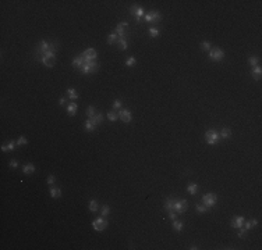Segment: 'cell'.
<instances>
[{
	"mask_svg": "<svg viewBox=\"0 0 262 250\" xmlns=\"http://www.w3.org/2000/svg\"><path fill=\"white\" fill-rule=\"evenodd\" d=\"M98 70H99V64L96 61H85L82 64V67L80 68V71L82 74H93L96 72Z\"/></svg>",
	"mask_w": 262,
	"mask_h": 250,
	"instance_id": "1",
	"label": "cell"
},
{
	"mask_svg": "<svg viewBox=\"0 0 262 250\" xmlns=\"http://www.w3.org/2000/svg\"><path fill=\"white\" fill-rule=\"evenodd\" d=\"M220 139V135H219V132L215 131V129H209V131L205 132V141H207L208 145H216L217 142Z\"/></svg>",
	"mask_w": 262,
	"mask_h": 250,
	"instance_id": "2",
	"label": "cell"
},
{
	"mask_svg": "<svg viewBox=\"0 0 262 250\" xmlns=\"http://www.w3.org/2000/svg\"><path fill=\"white\" fill-rule=\"evenodd\" d=\"M188 209V201L184 199H174V203H173V210H174L177 214H183L187 211Z\"/></svg>",
	"mask_w": 262,
	"mask_h": 250,
	"instance_id": "3",
	"label": "cell"
},
{
	"mask_svg": "<svg viewBox=\"0 0 262 250\" xmlns=\"http://www.w3.org/2000/svg\"><path fill=\"white\" fill-rule=\"evenodd\" d=\"M223 57H225V51L222 49H219V47H212L209 50V59L212 61H216V63L217 61H222Z\"/></svg>",
	"mask_w": 262,
	"mask_h": 250,
	"instance_id": "4",
	"label": "cell"
},
{
	"mask_svg": "<svg viewBox=\"0 0 262 250\" xmlns=\"http://www.w3.org/2000/svg\"><path fill=\"white\" fill-rule=\"evenodd\" d=\"M216 200H217V196L215 193H207V195L202 196V203L204 206H207L208 209H211L213 206L216 204Z\"/></svg>",
	"mask_w": 262,
	"mask_h": 250,
	"instance_id": "5",
	"label": "cell"
},
{
	"mask_svg": "<svg viewBox=\"0 0 262 250\" xmlns=\"http://www.w3.org/2000/svg\"><path fill=\"white\" fill-rule=\"evenodd\" d=\"M130 13L135 17V21H137V22H139V21L145 17V10H144L142 7H138V6H131Z\"/></svg>",
	"mask_w": 262,
	"mask_h": 250,
	"instance_id": "6",
	"label": "cell"
},
{
	"mask_svg": "<svg viewBox=\"0 0 262 250\" xmlns=\"http://www.w3.org/2000/svg\"><path fill=\"white\" fill-rule=\"evenodd\" d=\"M92 227H93L95 231H103V229H106V227H107V221L105 220L103 215H102V217H98L96 220H93Z\"/></svg>",
	"mask_w": 262,
	"mask_h": 250,
	"instance_id": "7",
	"label": "cell"
},
{
	"mask_svg": "<svg viewBox=\"0 0 262 250\" xmlns=\"http://www.w3.org/2000/svg\"><path fill=\"white\" fill-rule=\"evenodd\" d=\"M161 14H159V11H149L148 14H145V17H144V20L147 21V22H149V24H156V22H159L161 21Z\"/></svg>",
	"mask_w": 262,
	"mask_h": 250,
	"instance_id": "8",
	"label": "cell"
},
{
	"mask_svg": "<svg viewBox=\"0 0 262 250\" xmlns=\"http://www.w3.org/2000/svg\"><path fill=\"white\" fill-rule=\"evenodd\" d=\"M81 54H82V57L87 60V61H96V59H98L96 50L92 49V47H89V49H87L85 51H82Z\"/></svg>",
	"mask_w": 262,
	"mask_h": 250,
	"instance_id": "9",
	"label": "cell"
},
{
	"mask_svg": "<svg viewBox=\"0 0 262 250\" xmlns=\"http://www.w3.org/2000/svg\"><path fill=\"white\" fill-rule=\"evenodd\" d=\"M119 118L123 121V122H130L131 120H133V114H131V111L127 109H123V110H120L119 111Z\"/></svg>",
	"mask_w": 262,
	"mask_h": 250,
	"instance_id": "10",
	"label": "cell"
},
{
	"mask_svg": "<svg viewBox=\"0 0 262 250\" xmlns=\"http://www.w3.org/2000/svg\"><path fill=\"white\" fill-rule=\"evenodd\" d=\"M128 28V22H120L115 29V33L119 38H126V29Z\"/></svg>",
	"mask_w": 262,
	"mask_h": 250,
	"instance_id": "11",
	"label": "cell"
},
{
	"mask_svg": "<svg viewBox=\"0 0 262 250\" xmlns=\"http://www.w3.org/2000/svg\"><path fill=\"white\" fill-rule=\"evenodd\" d=\"M41 61L46 67H53L56 64V56H42Z\"/></svg>",
	"mask_w": 262,
	"mask_h": 250,
	"instance_id": "12",
	"label": "cell"
},
{
	"mask_svg": "<svg viewBox=\"0 0 262 250\" xmlns=\"http://www.w3.org/2000/svg\"><path fill=\"white\" fill-rule=\"evenodd\" d=\"M85 61H87V60L82 57V54L77 56V57H74V60H73V67H74V68H78L80 70L81 67H82V64L85 63Z\"/></svg>",
	"mask_w": 262,
	"mask_h": 250,
	"instance_id": "13",
	"label": "cell"
},
{
	"mask_svg": "<svg viewBox=\"0 0 262 250\" xmlns=\"http://www.w3.org/2000/svg\"><path fill=\"white\" fill-rule=\"evenodd\" d=\"M244 217H240V215H237V217H234V218L231 220V227L233 228H241L243 227V224H244Z\"/></svg>",
	"mask_w": 262,
	"mask_h": 250,
	"instance_id": "14",
	"label": "cell"
},
{
	"mask_svg": "<svg viewBox=\"0 0 262 250\" xmlns=\"http://www.w3.org/2000/svg\"><path fill=\"white\" fill-rule=\"evenodd\" d=\"M96 127H98V125H95V124H93V121H92L91 118H88L87 121L84 122V128H85V131H87V132L95 131V129H96Z\"/></svg>",
	"mask_w": 262,
	"mask_h": 250,
	"instance_id": "15",
	"label": "cell"
},
{
	"mask_svg": "<svg viewBox=\"0 0 262 250\" xmlns=\"http://www.w3.org/2000/svg\"><path fill=\"white\" fill-rule=\"evenodd\" d=\"M253 77L255 81H259L261 79V74H262V68H261V65H255V67H253Z\"/></svg>",
	"mask_w": 262,
	"mask_h": 250,
	"instance_id": "16",
	"label": "cell"
},
{
	"mask_svg": "<svg viewBox=\"0 0 262 250\" xmlns=\"http://www.w3.org/2000/svg\"><path fill=\"white\" fill-rule=\"evenodd\" d=\"M23 172L25 174V175H31V174H34L35 172V165L31 164V163L25 164V165L23 167Z\"/></svg>",
	"mask_w": 262,
	"mask_h": 250,
	"instance_id": "17",
	"label": "cell"
},
{
	"mask_svg": "<svg viewBox=\"0 0 262 250\" xmlns=\"http://www.w3.org/2000/svg\"><path fill=\"white\" fill-rule=\"evenodd\" d=\"M88 209H89V211H92V213H96L98 209H99V203H98L95 199H92L89 203H88Z\"/></svg>",
	"mask_w": 262,
	"mask_h": 250,
	"instance_id": "18",
	"label": "cell"
},
{
	"mask_svg": "<svg viewBox=\"0 0 262 250\" xmlns=\"http://www.w3.org/2000/svg\"><path fill=\"white\" fill-rule=\"evenodd\" d=\"M77 110H78V106H77L75 101H73V103H70L69 107H67V113H69V115H75Z\"/></svg>",
	"mask_w": 262,
	"mask_h": 250,
	"instance_id": "19",
	"label": "cell"
},
{
	"mask_svg": "<svg viewBox=\"0 0 262 250\" xmlns=\"http://www.w3.org/2000/svg\"><path fill=\"white\" fill-rule=\"evenodd\" d=\"M67 95H69L70 100H73V101H75V100L78 99V93H77V91L74 88H69L67 89Z\"/></svg>",
	"mask_w": 262,
	"mask_h": 250,
	"instance_id": "20",
	"label": "cell"
},
{
	"mask_svg": "<svg viewBox=\"0 0 262 250\" xmlns=\"http://www.w3.org/2000/svg\"><path fill=\"white\" fill-rule=\"evenodd\" d=\"M257 224H258V221L257 220H250V221H244V229H251V228H254V227H257Z\"/></svg>",
	"mask_w": 262,
	"mask_h": 250,
	"instance_id": "21",
	"label": "cell"
},
{
	"mask_svg": "<svg viewBox=\"0 0 262 250\" xmlns=\"http://www.w3.org/2000/svg\"><path fill=\"white\" fill-rule=\"evenodd\" d=\"M15 145H17V142L10 141L9 145H3V146H1V151H11V150H14V146H15Z\"/></svg>",
	"mask_w": 262,
	"mask_h": 250,
	"instance_id": "22",
	"label": "cell"
},
{
	"mask_svg": "<svg viewBox=\"0 0 262 250\" xmlns=\"http://www.w3.org/2000/svg\"><path fill=\"white\" fill-rule=\"evenodd\" d=\"M49 192H50V196L53 197V199H56V197H60V196H61V189H60V188H53V186H52Z\"/></svg>",
	"mask_w": 262,
	"mask_h": 250,
	"instance_id": "23",
	"label": "cell"
},
{
	"mask_svg": "<svg viewBox=\"0 0 262 250\" xmlns=\"http://www.w3.org/2000/svg\"><path fill=\"white\" fill-rule=\"evenodd\" d=\"M91 120L93 121V124H95V125H99V124H102V121H103V114L96 113Z\"/></svg>",
	"mask_w": 262,
	"mask_h": 250,
	"instance_id": "24",
	"label": "cell"
},
{
	"mask_svg": "<svg viewBox=\"0 0 262 250\" xmlns=\"http://www.w3.org/2000/svg\"><path fill=\"white\" fill-rule=\"evenodd\" d=\"M187 192H188L190 195H195L198 192V185L197 183H188L187 185Z\"/></svg>",
	"mask_w": 262,
	"mask_h": 250,
	"instance_id": "25",
	"label": "cell"
},
{
	"mask_svg": "<svg viewBox=\"0 0 262 250\" xmlns=\"http://www.w3.org/2000/svg\"><path fill=\"white\" fill-rule=\"evenodd\" d=\"M183 225H184L183 221H179V220H174V221H173V229H174L176 232L181 231V229H183Z\"/></svg>",
	"mask_w": 262,
	"mask_h": 250,
	"instance_id": "26",
	"label": "cell"
},
{
	"mask_svg": "<svg viewBox=\"0 0 262 250\" xmlns=\"http://www.w3.org/2000/svg\"><path fill=\"white\" fill-rule=\"evenodd\" d=\"M219 135H220L222 139H229V138L231 136V131H230L229 128H223V129H222V132L219 133Z\"/></svg>",
	"mask_w": 262,
	"mask_h": 250,
	"instance_id": "27",
	"label": "cell"
},
{
	"mask_svg": "<svg viewBox=\"0 0 262 250\" xmlns=\"http://www.w3.org/2000/svg\"><path fill=\"white\" fill-rule=\"evenodd\" d=\"M117 41H119V36L116 35L115 32H113V33H110V35L107 36V43H109V45H115Z\"/></svg>",
	"mask_w": 262,
	"mask_h": 250,
	"instance_id": "28",
	"label": "cell"
},
{
	"mask_svg": "<svg viewBox=\"0 0 262 250\" xmlns=\"http://www.w3.org/2000/svg\"><path fill=\"white\" fill-rule=\"evenodd\" d=\"M107 118L110 120V121H117V120H119V113H116V111H109V113H107Z\"/></svg>",
	"mask_w": 262,
	"mask_h": 250,
	"instance_id": "29",
	"label": "cell"
},
{
	"mask_svg": "<svg viewBox=\"0 0 262 250\" xmlns=\"http://www.w3.org/2000/svg\"><path fill=\"white\" fill-rule=\"evenodd\" d=\"M119 47L121 50H127V41H126V38H119Z\"/></svg>",
	"mask_w": 262,
	"mask_h": 250,
	"instance_id": "30",
	"label": "cell"
},
{
	"mask_svg": "<svg viewBox=\"0 0 262 250\" xmlns=\"http://www.w3.org/2000/svg\"><path fill=\"white\" fill-rule=\"evenodd\" d=\"M87 114H88V118H92L95 114H96V111H95V107L93 106H89L87 109Z\"/></svg>",
	"mask_w": 262,
	"mask_h": 250,
	"instance_id": "31",
	"label": "cell"
},
{
	"mask_svg": "<svg viewBox=\"0 0 262 250\" xmlns=\"http://www.w3.org/2000/svg\"><path fill=\"white\" fill-rule=\"evenodd\" d=\"M149 35H151L152 38H158V36H159V29H158V28H155V27L149 28Z\"/></svg>",
	"mask_w": 262,
	"mask_h": 250,
	"instance_id": "32",
	"label": "cell"
},
{
	"mask_svg": "<svg viewBox=\"0 0 262 250\" xmlns=\"http://www.w3.org/2000/svg\"><path fill=\"white\" fill-rule=\"evenodd\" d=\"M248 63H250V65H251V67H255V65H258V63H259V59H258V57H255V56H253V57H250Z\"/></svg>",
	"mask_w": 262,
	"mask_h": 250,
	"instance_id": "33",
	"label": "cell"
},
{
	"mask_svg": "<svg viewBox=\"0 0 262 250\" xmlns=\"http://www.w3.org/2000/svg\"><path fill=\"white\" fill-rule=\"evenodd\" d=\"M201 49L202 50H205V51H209V50L212 49V45L211 43H209V42H202V43H201Z\"/></svg>",
	"mask_w": 262,
	"mask_h": 250,
	"instance_id": "34",
	"label": "cell"
},
{
	"mask_svg": "<svg viewBox=\"0 0 262 250\" xmlns=\"http://www.w3.org/2000/svg\"><path fill=\"white\" fill-rule=\"evenodd\" d=\"M109 213H110V207H109V206H103L102 210H101V214L103 215V217H107Z\"/></svg>",
	"mask_w": 262,
	"mask_h": 250,
	"instance_id": "35",
	"label": "cell"
},
{
	"mask_svg": "<svg viewBox=\"0 0 262 250\" xmlns=\"http://www.w3.org/2000/svg\"><path fill=\"white\" fill-rule=\"evenodd\" d=\"M27 143H28V141L25 136H20L18 141H17V145L18 146H24V145H27Z\"/></svg>",
	"mask_w": 262,
	"mask_h": 250,
	"instance_id": "36",
	"label": "cell"
},
{
	"mask_svg": "<svg viewBox=\"0 0 262 250\" xmlns=\"http://www.w3.org/2000/svg\"><path fill=\"white\" fill-rule=\"evenodd\" d=\"M134 64H135V57H133V56H131V57H128V59H127L126 65H127V67H133Z\"/></svg>",
	"mask_w": 262,
	"mask_h": 250,
	"instance_id": "37",
	"label": "cell"
},
{
	"mask_svg": "<svg viewBox=\"0 0 262 250\" xmlns=\"http://www.w3.org/2000/svg\"><path fill=\"white\" fill-rule=\"evenodd\" d=\"M195 210H197L198 213H205V211L208 210V207H207V206H204V204H197Z\"/></svg>",
	"mask_w": 262,
	"mask_h": 250,
	"instance_id": "38",
	"label": "cell"
},
{
	"mask_svg": "<svg viewBox=\"0 0 262 250\" xmlns=\"http://www.w3.org/2000/svg\"><path fill=\"white\" fill-rule=\"evenodd\" d=\"M239 238H241V239H245V238H247V229H244L243 227L240 228V232H239Z\"/></svg>",
	"mask_w": 262,
	"mask_h": 250,
	"instance_id": "39",
	"label": "cell"
},
{
	"mask_svg": "<svg viewBox=\"0 0 262 250\" xmlns=\"http://www.w3.org/2000/svg\"><path fill=\"white\" fill-rule=\"evenodd\" d=\"M121 104H123V103H121V100H120V99H116L115 101H113V109L119 110L120 107H121Z\"/></svg>",
	"mask_w": 262,
	"mask_h": 250,
	"instance_id": "40",
	"label": "cell"
},
{
	"mask_svg": "<svg viewBox=\"0 0 262 250\" xmlns=\"http://www.w3.org/2000/svg\"><path fill=\"white\" fill-rule=\"evenodd\" d=\"M169 218H170L172 221H174V220H177V213H176L174 210H172V211H169Z\"/></svg>",
	"mask_w": 262,
	"mask_h": 250,
	"instance_id": "41",
	"label": "cell"
},
{
	"mask_svg": "<svg viewBox=\"0 0 262 250\" xmlns=\"http://www.w3.org/2000/svg\"><path fill=\"white\" fill-rule=\"evenodd\" d=\"M47 183H49V185H53V183H55L56 182V177L55 175H49V177H47Z\"/></svg>",
	"mask_w": 262,
	"mask_h": 250,
	"instance_id": "42",
	"label": "cell"
},
{
	"mask_svg": "<svg viewBox=\"0 0 262 250\" xmlns=\"http://www.w3.org/2000/svg\"><path fill=\"white\" fill-rule=\"evenodd\" d=\"M10 167H11V168H17V167H18L17 160H11V161H10Z\"/></svg>",
	"mask_w": 262,
	"mask_h": 250,
	"instance_id": "43",
	"label": "cell"
},
{
	"mask_svg": "<svg viewBox=\"0 0 262 250\" xmlns=\"http://www.w3.org/2000/svg\"><path fill=\"white\" fill-rule=\"evenodd\" d=\"M66 103H67V99H66V97H60V100H59V104H60V106H64Z\"/></svg>",
	"mask_w": 262,
	"mask_h": 250,
	"instance_id": "44",
	"label": "cell"
},
{
	"mask_svg": "<svg viewBox=\"0 0 262 250\" xmlns=\"http://www.w3.org/2000/svg\"><path fill=\"white\" fill-rule=\"evenodd\" d=\"M190 249H191V250H197L198 247H197V246H195V245H193V246H191V247H190Z\"/></svg>",
	"mask_w": 262,
	"mask_h": 250,
	"instance_id": "45",
	"label": "cell"
}]
</instances>
